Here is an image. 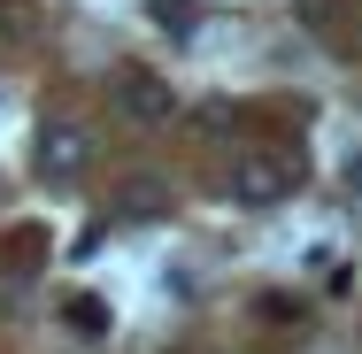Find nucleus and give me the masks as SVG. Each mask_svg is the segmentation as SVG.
Masks as SVG:
<instances>
[{
  "label": "nucleus",
  "mask_w": 362,
  "mask_h": 354,
  "mask_svg": "<svg viewBox=\"0 0 362 354\" xmlns=\"http://www.w3.org/2000/svg\"><path fill=\"white\" fill-rule=\"evenodd\" d=\"M286 193H293L286 162H270V154H239V162H231V201H239V208H278Z\"/></svg>",
  "instance_id": "f257e3e1"
},
{
  "label": "nucleus",
  "mask_w": 362,
  "mask_h": 354,
  "mask_svg": "<svg viewBox=\"0 0 362 354\" xmlns=\"http://www.w3.org/2000/svg\"><path fill=\"white\" fill-rule=\"evenodd\" d=\"M154 23H170V31H185L193 16H185V0H154Z\"/></svg>",
  "instance_id": "423d86ee"
},
{
  "label": "nucleus",
  "mask_w": 362,
  "mask_h": 354,
  "mask_svg": "<svg viewBox=\"0 0 362 354\" xmlns=\"http://www.w3.org/2000/svg\"><path fill=\"white\" fill-rule=\"evenodd\" d=\"M162 201H170V193H162L154 177H132V185L116 193V216H162Z\"/></svg>",
  "instance_id": "20e7f679"
},
{
  "label": "nucleus",
  "mask_w": 362,
  "mask_h": 354,
  "mask_svg": "<svg viewBox=\"0 0 362 354\" xmlns=\"http://www.w3.org/2000/svg\"><path fill=\"white\" fill-rule=\"evenodd\" d=\"M62 316H70V331H77V339H100V331H108V308H100L93 293H77V300H62Z\"/></svg>",
  "instance_id": "39448f33"
},
{
  "label": "nucleus",
  "mask_w": 362,
  "mask_h": 354,
  "mask_svg": "<svg viewBox=\"0 0 362 354\" xmlns=\"http://www.w3.org/2000/svg\"><path fill=\"white\" fill-rule=\"evenodd\" d=\"M116 108L132 124H170L177 116V93H170V77H154V70H124L116 77Z\"/></svg>",
  "instance_id": "7ed1b4c3"
},
{
  "label": "nucleus",
  "mask_w": 362,
  "mask_h": 354,
  "mask_svg": "<svg viewBox=\"0 0 362 354\" xmlns=\"http://www.w3.org/2000/svg\"><path fill=\"white\" fill-rule=\"evenodd\" d=\"M85 162H93V131L85 124H47L39 131V177L47 185H70Z\"/></svg>",
  "instance_id": "f03ea898"
}]
</instances>
